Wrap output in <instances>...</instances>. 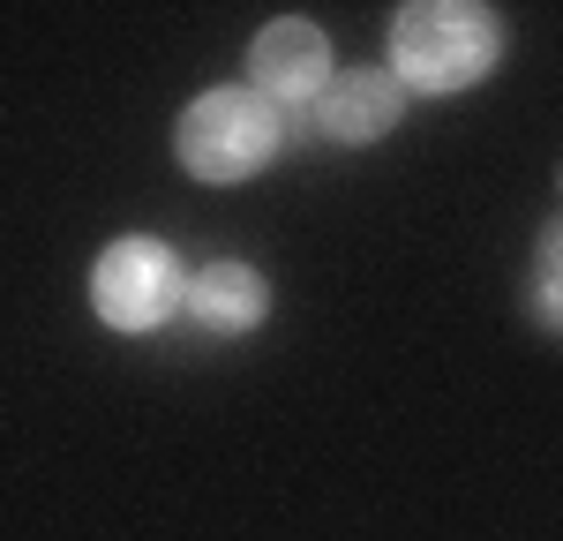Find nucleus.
I'll list each match as a JSON object with an SVG mask.
<instances>
[{
	"label": "nucleus",
	"mask_w": 563,
	"mask_h": 541,
	"mask_svg": "<svg viewBox=\"0 0 563 541\" xmlns=\"http://www.w3.org/2000/svg\"><path fill=\"white\" fill-rule=\"evenodd\" d=\"M180 309L196 316V331H211V339H249L263 316H271V286H263L256 264L218 256V264L188 270V301Z\"/></svg>",
	"instance_id": "423d86ee"
},
{
	"label": "nucleus",
	"mask_w": 563,
	"mask_h": 541,
	"mask_svg": "<svg viewBox=\"0 0 563 541\" xmlns=\"http://www.w3.org/2000/svg\"><path fill=\"white\" fill-rule=\"evenodd\" d=\"M526 309L541 331L563 339V219H549L533 233V286H526Z\"/></svg>",
	"instance_id": "0eeeda50"
},
{
	"label": "nucleus",
	"mask_w": 563,
	"mask_h": 541,
	"mask_svg": "<svg viewBox=\"0 0 563 541\" xmlns=\"http://www.w3.org/2000/svg\"><path fill=\"white\" fill-rule=\"evenodd\" d=\"M556 188H563V166H556Z\"/></svg>",
	"instance_id": "6e6552de"
},
{
	"label": "nucleus",
	"mask_w": 563,
	"mask_h": 541,
	"mask_svg": "<svg viewBox=\"0 0 563 541\" xmlns=\"http://www.w3.org/2000/svg\"><path fill=\"white\" fill-rule=\"evenodd\" d=\"M278 151H286V121H278V106H271V98H256V90H241V84L196 90V98L180 106V121H174L180 174L203 180V188L256 180Z\"/></svg>",
	"instance_id": "f03ea898"
},
{
	"label": "nucleus",
	"mask_w": 563,
	"mask_h": 541,
	"mask_svg": "<svg viewBox=\"0 0 563 541\" xmlns=\"http://www.w3.org/2000/svg\"><path fill=\"white\" fill-rule=\"evenodd\" d=\"M188 301V270H180L174 241H158V233H121V241H106L98 249V264H90V309L106 331H121V339H143V331H166Z\"/></svg>",
	"instance_id": "7ed1b4c3"
},
{
	"label": "nucleus",
	"mask_w": 563,
	"mask_h": 541,
	"mask_svg": "<svg viewBox=\"0 0 563 541\" xmlns=\"http://www.w3.org/2000/svg\"><path fill=\"white\" fill-rule=\"evenodd\" d=\"M398 113H406V84L390 68H346L316 98V129L331 143H384L398 129Z\"/></svg>",
	"instance_id": "39448f33"
},
{
	"label": "nucleus",
	"mask_w": 563,
	"mask_h": 541,
	"mask_svg": "<svg viewBox=\"0 0 563 541\" xmlns=\"http://www.w3.org/2000/svg\"><path fill=\"white\" fill-rule=\"evenodd\" d=\"M504 15L481 0H413L390 15V76L421 98H459L496 76Z\"/></svg>",
	"instance_id": "f257e3e1"
},
{
	"label": "nucleus",
	"mask_w": 563,
	"mask_h": 541,
	"mask_svg": "<svg viewBox=\"0 0 563 541\" xmlns=\"http://www.w3.org/2000/svg\"><path fill=\"white\" fill-rule=\"evenodd\" d=\"M331 84V38L308 15H271L249 45V90L271 106H316Z\"/></svg>",
	"instance_id": "20e7f679"
}]
</instances>
